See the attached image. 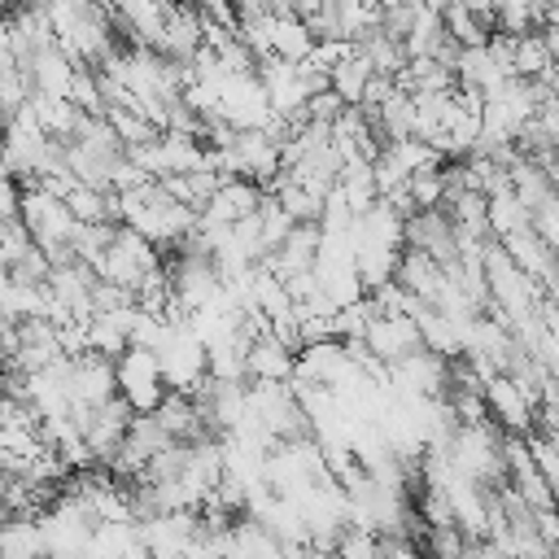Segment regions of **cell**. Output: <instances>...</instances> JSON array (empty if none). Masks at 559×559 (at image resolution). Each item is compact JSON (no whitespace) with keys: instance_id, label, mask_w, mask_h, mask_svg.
<instances>
[{"instance_id":"obj_1","label":"cell","mask_w":559,"mask_h":559,"mask_svg":"<svg viewBox=\"0 0 559 559\" xmlns=\"http://www.w3.org/2000/svg\"><path fill=\"white\" fill-rule=\"evenodd\" d=\"M153 354H157V367H162V380H166L170 393H197V384L210 376L205 345L197 341L188 319H170L162 341L153 345Z\"/></svg>"},{"instance_id":"obj_2","label":"cell","mask_w":559,"mask_h":559,"mask_svg":"<svg viewBox=\"0 0 559 559\" xmlns=\"http://www.w3.org/2000/svg\"><path fill=\"white\" fill-rule=\"evenodd\" d=\"M162 266V253H157V245H148L140 231H131V227H114V236H109V245H105V253L96 258V280H109V284H118V288H127V293H135L153 271Z\"/></svg>"},{"instance_id":"obj_3","label":"cell","mask_w":559,"mask_h":559,"mask_svg":"<svg viewBox=\"0 0 559 559\" xmlns=\"http://www.w3.org/2000/svg\"><path fill=\"white\" fill-rule=\"evenodd\" d=\"M114 384H118V397L131 406V415H153L162 406V397L170 393L166 380H162L157 354L144 349V345H127L114 358Z\"/></svg>"},{"instance_id":"obj_4","label":"cell","mask_w":559,"mask_h":559,"mask_svg":"<svg viewBox=\"0 0 559 559\" xmlns=\"http://www.w3.org/2000/svg\"><path fill=\"white\" fill-rule=\"evenodd\" d=\"M218 105H214V118H223L227 127L236 131H262L271 122V100H266V87L258 79V70H231L218 79Z\"/></svg>"},{"instance_id":"obj_5","label":"cell","mask_w":559,"mask_h":559,"mask_svg":"<svg viewBox=\"0 0 559 559\" xmlns=\"http://www.w3.org/2000/svg\"><path fill=\"white\" fill-rule=\"evenodd\" d=\"M389 389L397 397H445L450 393V358L419 345L415 354L389 362Z\"/></svg>"},{"instance_id":"obj_6","label":"cell","mask_w":559,"mask_h":559,"mask_svg":"<svg viewBox=\"0 0 559 559\" xmlns=\"http://www.w3.org/2000/svg\"><path fill=\"white\" fill-rule=\"evenodd\" d=\"M480 393H485V411H489V419L502 428V432H533V397L507 376V371H493L485 384H480Z\"/></svg>"},{"instance_id":"obj_7","label":"cell","mask_w":559,"mask_h":559,"mask_svg":"<svg viewBox=\"0 0 559 559\" xmlns=\"http://www.w3.org/2000/svg\"><path fill=\"white\" fill-rule=\"evenodd\" d=\"M362 345L389 367V362H397V358H406V354H415L424 341H419V323L411 319V314H371L367 319V332H362Z\"/></svg>"},{"instance_id":"obj_8","label":"cell","mask_w":559,"mask_h":559,"mask_svg":"<svg viewBox=\"0 0 559 559\" xmlns=\"http://www.w3.org/2000/svg\"><path fill=\"white\" fill-rule=\"evenodd\" d=\"M293 367H297V349L284 345L275 332H258L245 345V380L249 384H284V380H293Z\"/></svg>"},{"instance_id":"obj_9","label":"cell","mask_w":559,"mask_h":559,"mask_svg":"<svg viewBox=\"0 0 559 559\" xmlns=\"http://www.w3.org/2000/svg\"><path fill=\"white\" fill-rule=\"evenodd\" d=\"M109 397H118L114 358H105V354L70 358V402H74V411H92V406H100Z\"/></svg>"},{"instance_id":"obj_10","label":"cell","mask_w":559,"mask_h":559,"mask_svg":"<svg viewBox=\"0 0 559 559\" xmlns=\"http://www.w3.org/2000/svg\"><path fill=\"white\" fill-rule=\"evenodd\" d=\"M262 197H266L262 183H253L245 175H231V179H218V188L210 192V201L197 214L205 223H240V218H249L262 205Z\"/></svg>"},{"instance_id":"obj_11","label":"cell","mask_w":559,"mask_h":559,"mask_svg":"<svg viewBox=\"0 0 559 559\" xmlns=\"http://www.w3.org/2000/svg\"><path fill=\"white\" fill-rule=\"evenodd\" d=\"M498 245H502V253H507L528 280H537L542 288H546V284H559V253H555L533 227H520V231L502 236Z\"/></svg>"},{"instance_id":"obj_12","label":"cell","mask_w":559,"mask_h":559,"mask_svg":"<svg viewBox=\"0 0 559 559\" xmlns=\"http://www.w3.org/2000/svg\"><path fill=\"white\" fill-rule=\"evenodd\" d=\"M22 70H26V79H31V92H44V96H66V100H70V83H74L79 61H70V57L57 48V39H52V44L35 48V52L22 61Z\"/></svg>"},{"instance_id":"obj_13","label":"cell","mask_w":559,"mask_h":559,"mask_svg":"<svg viewBox=\"0 0 559 559\" xmlns=\"http://www.w3.org/2000/svg\"><path fill=\"white\" fill-rule=\"evenodd\" d=\"M153 48L162 52V57H170V61H192V52L201 48V17L188 9V4H170L166 9V22H162V31H157V39H153Z\"/></svg>"},{"instance_id":"obj_14","label":"cell","mask_w":559,"mask_h":559,"mask_svg":"<svg viewBox=\"0 0 559 559\" xmlns=\"http://www.w3.org/2000/svg\"><path fill=\"white\" fill-rule=\"evenodd\" d=\"M393 280H397L411 297H419L424 306H432V301H437V293H441V284H445V266H441V262H432L424 249L402 245V258H397Z\"/></svg>"},{"instance_id":"obj_15","label":"cell","mask_w":559,"mask_h":559,"mask_svg":"<svg viewBox=\"0 0 559 559\" xmlns=\"http://www.w3.org/2000/svg\"><path fill=\"white\" fill-rule=\"evenodd\" d=\"M555 57H559V48L550 44L546 31H524L511 39V74L515 79H546Z\"/></svg>"},{"instance_id":"obj_16","label":"cell","mask_w":559,"mask_h":559,"mask_svg":"<svg viewBox=\"0 0 559 559\" xmlns=\"http://www.w3.org/2000/svg\"><path fill=\"white\" fill-rule=\"evenodd\" d=\"M31 114H35V122H39V131L48 135V140H57V144H66L70 135H74V127H79V109L66 100V96H44V92H31Z\"/></svg>"},{"instance_id":"obj_17","label":"cell","mask_w":559,"mask_h":559,"mask_svg":"<svg viewBox=\"0 0 559 559\" xmlns=\"http://www.w3.org/2000/svg\"><path fill=\"white\" fill-rule=\"evenodd\" d=\"M39 555H44L39 515H9L0 524V559H39Z\"/></svg>"},{"instance_id":"obj_18","label":"cell","mask_w":559,"mask_h":559,"mask_svg":"<svg viewBox=\"0 0 559 559\" xmlns=\"http://www.w3.org/2000/svg\"><path fill=\"white\" fill-rule=\"evenodd\" d=\"M74 214V223H118V201L109 188H92V183H70V192L61 197Z\"/></svg>"},{"instance_id":"obj_19","label":"cell","mask_w":559,"mask_h":559,"mask_svg":"<svg viewBox=\"0 0 559 559\" xmlns=\"http://www.w3.org/2000/svg\"><path fill=\"white\" fill-rule=\"evenodd\" d=\"M354 48H358V52L367 57V66H371L376 74H384V79H393V74L406 66V48H402V39L389 35L384 26H371Z\"/></svg>"},{"instance_id":"obj_20","label":"cell","mask_w":559,"mask_h":559,"mask_svg":"<svg viewBox=\"0 0 559 559\" xmlns=\"http://www.w3.org/2000/svg\"><path fill=\"white\" fill-rule=\"evenodd\" d=\"M371 66H367V57L354 48L349 57H341L332 70H328V87L345 100V105H362V96H367V83H371Z\"/></svg>"},{"instance_id":"obj_21","label":"cell","mask_w":559,"mask_h":559,"mask_svg":"<svg viewBox=\"0 0 559 559\" xmlns=\"http://www.w3.org/2000/svg\"><path fill=\"white\" fill-rule=\"evenodd\" d=\"M528 205L511 192V188H502V192H493V197H485V223H489V236L493 240H502V236H511V231H520V227H528Z\"/></svg>"},{"instance_id":"obj_22","label":"cell","mask_w":559,"mask_h":559,"mask_svg":"<svg viewBox=\"0 0 559 559\" xmlns=\"http://www.w3.org/2000/svg\"><path fill=\"white\" fill-rule=\"evenodd\" d=\"M441 26H445V35L459 44V48H476V44H489V22L485 17H476L472 9H463L459 0H450L445 9H441Z\"/></svg>"},{"instance_id":"obj_23","label":"cell","mask_w":559,"mask_h":559,"mask_svg":"<svg viewBox=\"0 0 559 559\" xmlns=\"http://www.w3.org/2000/svg\"><path fill=\"white\" fill-rule=\"evenodd\" d=\"M70 105L79 114H105V92H100V74L79 66L74 70V83H70Z\"/></svg>"},{"instance_id":"obj_24","label":"cell","mask_w":559,"mask_h":559,"mask_svg":"<svg viewBox=\"0 0 559 559\" xmlns=\"http://www.w3.org/2000/svg\"><path fill=\"white\" fill-rule=\"evenodd\" d=\"M26 100H31V79H26V70H22V66L0 70V122H4L13 109H22Z\"/></svg>"},{"instance_id":"obj_25","label":"cell","mask_w":559,"mask_h":559,"mask_svg":"<svg viewBox=\"0 0 559 559\" xmlns=\"http://www.w3.org/2000/svg\"><path fill=\"white\" fill-rule=\"evenodd\" d=\"M345 109V100L332 92V87H319L310 100H306V109H301V118H310V122H332L336 114Z\"/></svg>"},{"instance_id":"obj_26","label":"cell","mask_w":559,"mask_h":559,"mask_svg":"<svg viewBox=\"0 0 559 559\" xmlns=\"http://www.w3.org/2000/svg\"><path fill=\"white\" fill-rule=\"evenodd\" d=\"M17 201H22V179L0 166V223L4 218H17Z\"/></svg>"},{"instance_id":"obj_27","label":"cell","mask_w":559,"mask_h":559,"mask_svg":"<svg viewBox=\"0 0 559 559\" xmlns=\"http://www.w3.org/2000/svg\"><path fill=\"white\" fill-rule=\"evenodd\" d=\"M13 66H22V61H17V44H13L9 22H0V70H13Z\"/></svg>"},{"instance_id":"obj_28","label":"cell","mask_w":559,"mask_h":559,"mask_svg":"<svg viewBox=\"0 0 559 559\" xmlns=\"http://www.w3.org/2000/svg\"><path fill=\"white\" fill-rule=\"evenodd\" d=\"M0 148H4V122H0Z\"/></svg>"},{"instance_id":"obj_29","label":"cell","mask_w":559,"mask_h":559,"mask_svg":"<svg viewBox=\"0 0 559 559\" xmlns=\"http://www.w3.org/2000/svg\"><path fill=\"white\" fill-rule=\"evenodd\" d=\"M188 559H205V555H188Z\"/></svg>"},{"instance_id":"obj_30","label":"cell","mask_w":559,"mask_h":559,"mask_svg":"<svg viewBox=\"0 0 559 559\" xmlns=\"http://www.w3.org/2000/svg\"><path fill=\"white\" fill-rule=\"evenodd\" d=\"M22 4H39V0H22Z\"/></svg>"}]
</instances>
